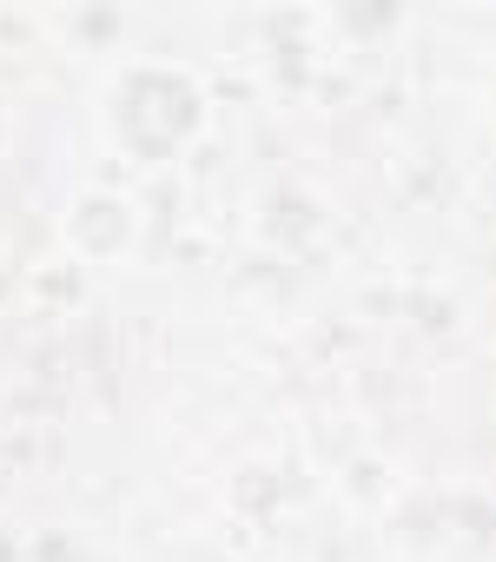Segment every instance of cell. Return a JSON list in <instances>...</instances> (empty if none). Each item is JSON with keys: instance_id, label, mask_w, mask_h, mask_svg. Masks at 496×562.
<instances>
[{"instance_id": "obj_1", "label": "cell", "mask_w": 496, "mask_h": 562, "mask_svg": "<svg viewBox=\"0 0 496 562\" xmlns=\"http://www.w3.org/2000/svg\"><path fill=\"white\" fill-rule=\"evenodd\" d=\"M126 139L139 153H166L185 126H192V87L179 74H133L126 87Z\"/></svg>"}]
</instances>
